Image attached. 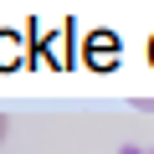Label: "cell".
<instances>
[{
  "label": "cell",
  "mask_w": 154,
  "mask_h": 154,
  "mask_svg": "<svg viewBox=\"0 0 154 154\" xmlns=\"http://www.w3.org/2000/svg\"><path fill=\"white\" fill-rule=\"evenodd\" d=\"M149 51H154V41H149Z\"/></svg>",
  "instance_id": "3"
},
{
  "label": "cell",
  "mask_w": 154,
  "mask_h": 154,
  "mask_svg": "<svg viewBox=\"0 0 154 154\" xmlns=\"http://www.w3.org/2000/svg\"><path fill=\"white\" fill-rule=\"evenodd\" d=\"M5 134H11V123H5V118H0V144H5Z\"/></svg>",
  "instance_id": "2"
},
{
  "label": "cell",
  "mask_w": 154,
  "mask_h": 154,
  "mask_svg": "<svg viewBox=\"0 0 154 154\" xmlns=\"http://www.w3.org/2000/svg\"><path fill=\"white\" fill-rule=\"evenodd\" d=\"M113 46H118V41H113L108 31H98V36H88V51H93V67H108V62H113Z\"/></svg>",
  "instance_id": "1"
}]
</instances>
